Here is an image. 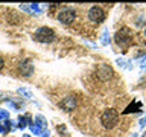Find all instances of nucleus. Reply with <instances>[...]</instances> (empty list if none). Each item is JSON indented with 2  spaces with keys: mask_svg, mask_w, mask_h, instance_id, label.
Returning <instances> with one entry per match:
<instances>
[{
  "mask_svg": "<svg viewBox=\"0 0 146 137\" xmlns=\"http://www.w3.org/2000/svg\"><path fill=\"white\" fill-rule=\"evenodd\" d=\"M114 41L117 43V46L120 49L126 50L129 46H132V32L128 27H122V29L117 31L116 37H114Z\"/></svg>",
  "mask_w": 146,
  "mask_h": 137,
  "instance_id": "obj_1",
  "label": "nucleus"
},
{
  "mask_svg": "<svg viewBox=\"0 0 146 137\" xmlns=\"http://www.w3.org/2000/svg\"><path fill=\"white\" fill-rule=\"evenodd\" d=\"M100 122H102L104 128H107V130L114 128L119 123V113H117V110H114V108L105 110L104 114L100 116Z\"/></svg>",
  "mask_w": 146,
  "mask_h": 137,
  "instance_id": "obj_2",
  "label": "nucleus"
},
{
  "mask_svg": "<svg viewBox=\"0 0 146 137\" xmlns=\"http://www.w3.org/2000/svg\"><path fill=\"white\" fill-rule=\"evenodd\" d=\"M34 40H36L41 44L52 43L55 40V31L50 29V27H38L34 34Z\"/></svg>",
  "mask_w": 146,
  "mask_h": 137,
  "instance_id": "obj_3",
  "label": "nucleus"
},
{
  "mask_svg": "<svg viewBox=\"0 0 146 137\" xmlns=\"http://www.w3.org/2000/svg\"><path fill=\"white\" fill-rule=\"evenodd\" d=\"M75 18H76V12H75V9L70 8V6L62 8L58 14V20L61 21L62 25H70Z\"/></svg>",
  "mask_w": 146,
  "mask_h": 137,
  "instance_id": "obj_4",
  "label": "nucleus"
},
{
  "mask_svg": "<svg viewBox=\"0 0 146 137\" xmlns=\"http://www.w3.org/2000/svg\"><path fill=\"white\" fill-rule=\"evenodd\" d=\"M88 18L93 23H102L105 20V11L100 6H98V5H94L88 11Z\"/></svg>",
  "mask_w": 146,
  "mask_h": 137,
  "instance_id": "obj_5",
  "label": "nucleus"
},
{
  "mask_svg": "<svg viewBox=\"0 0 146 137\" xmlns=\"http://www.w3.org/2000/svg\"><path fill=\"white\" fill-rule=\"evenodd\" d=\"M96 75L100 81H108L110 78L113 76V68L108 66V64H102V66L98 67V70H96Z\"/></svg>",
  "mask_w": 146,
  "mask_h": 137,
  "instance_id": "obj_6",
  "label": "nucleus"
},
{
  "mask_svg": "<svg viewBox=\"0 0 146 137\" xmlns=\"http://www.w3.org/2000/svg\"><path fill=\"white\" fill-rule=\"evenodd\" d=\"M59 107H61L62 110H66V111H72V110L76 107V98L75 96H67V98H64L61 100Z\"/></svg>",
  "mask_w": 146,
  "mask_h": 137,
  "instance_id": "obj_7",
  "label": "nucleus"
},
{
  "mask_svg": "<svg viewBox=\"0 0 146 137\" xmlns=\"http://www.w3.org/2000/svg\"><path fill=\"white\" fill-rule=\"evenodd\" d=\"M18 70H20V73L23 76H31L34 73V66L29 61H21L18 64Z\"/></svg>",
  "mask_w": 146,
  "mask_h": 137,
  "instance_id": "obj_8",
  "label": "nucleus"
},
{
  "mask_svg": "<svg viewBox=\"0 0 146 137\" xmlns=\"http://www.w3.org/2000/svg\"><path fill=\"white\" fill-rule=\"evenodd\" d=\"M21 8L27 12H34V14L41 12V8H38V5H21Z\"/></svg>",
  "mask_w": 146,
  "mask_h": 137,
  "instance_id": "obj_9",
  "label": "nucleus"
},
{
  "mask_svg": "<svg viewBox=\"0 0 146 137\" xmlns=\"http://www.w3.org/2000/svg\"><path fill=\"white\" fill-rule=\"evenodd\" d=\"M35 125H38L41 130L44 131L46 128H47V122H46V119H44L43 116H40V114H38V116H36V119H35Z\"/></svg>",
  "mask_w": 146,
  "mask_h": 137,
  "instance_id": "obj_10",
  "label": "nucleus"
},
{
  "mask_svg": "<svg viewBox=\"0 0 146 137\" xmlns=\"http://www.w3.org/2000/svg\"><path fill=\"white\" fill-rule=\"evenodd\" d=\"M100 41H102V44H108V43H110V34H108V29H104L102 35H100Z\"/></svg>",
  "mask_w": 146,
  "mask_h": 137,
  "instance_id": "obj_11",
  "label": "nucleus"
},
{
  "mask_svg": "<svg viewBox=\"0 0 146 137\" xmlns=\"http://www.w3.org/2000/svg\"><path fill=\"white\" fill-rule=\"evenodd\" d=\"M117 64H119L120 67L131 68V63H129V61H126V59H123V58H119V59H117Z\"/></svg>",
  "mask_w": 146,
  "mask_h": 137,
  "instance_id": "obj_12",
  "label": "nucleus"
},
{
  "mask_svg": "<svg viewBox=\"0 0 146 137\" xmlns=\"http://www.w3.org/2000/svg\"><path fill=\"white\" fill-rule=\"evenodd\" d=\"M131 111H140V104H135V105H131L129 108H126L125 111H123V114H128Z\"/></svg>",
  "mask_w": 146,
  "mask_h": 137,
  "instance_id": "obj_13",
  "label": "nucleus"
},
{
  "mask_svg": "<svg viewBox=\"0 0 146 137\" xmlns=\"http://www.w3.org/2000/svg\"><path fill=\"white\" fill-rule=\"evenodd\" d=\"M18 91H20L21 94H26L27 98H32V93H31V91L27 90V88H18Z\"/></svg>",
  "mask_w": 146,
  "mask_h": 137,
  "instance_id": "obj_14",
  "label": "nucleus"
},
{
  "mask_svg": "<svg viewBox=\"0 0 146 137\" xmlns=\"http://www.w3.org/2000/svg\"><path fill=\"white\" fill-rule=\"evenodd\" d=\"M145 125H146V116L140 120V126H145Z\"/></svg>",
  "mask_w": 146,
  "mask_h": 137,
  "instance_id": "obj_15",
  "label": "nucleus"
},
{
  "mask_svg": "<svg viewBox=\"0 0 146 137\" xmlns=\"http://www.w3.org/2000/svg\"><path fill=\"white\" fill-rule=\"evenodd\" d=\"M3 67H5V61H3V58L0 57V70H2Z\"/></svg>",
  "mask_w": 146,
  "mask_h": 137,
  "instance_id": "obj_16",
  "label": "nucleus"
},
{
  "mask_svg": "<svg viewBox=\"0 0 146 137\" xmlns=\"http://www.w3.org/2000/svg\"><path fill=\"white\" fill-rule=\"evenodd\" d=\"M140 67H141V68H146V59H145V61H141V63H140Z\"/></svg>",
  "mask_w": 146,
  "mask_h": 137,
  "instance_id": "obj_17",
  "label": "nucleus"
},
{
  "mask_svg": "<svg viewBox=\"0 0 146 137\" xmlns=\"http://www.w3.org/2000/svg\"><path fill=\"white\" fill-rule=\"evenodd\" d=\"M40 137H49V134H47V132H46V131H44V132H43V134H41Z\"/></svg>",
  "mask_w": 146,
  "mask_h": 137,
  "instance_id": "obj_18",
  "label": "nucleus"
},
{
  "mask_svg": "<svg viewBox=\"0 0 146 137\" xmlns=\"http://www.w3.org/2000/svg\"><path fill=\"white\" fill-rule=\"evenodd\" d=\"M141 137H146V132H145V134H143V136H141Z\"/></svg>",
  "mask_w": 146,
  "mask_h": 137,
  "instance_id": "obj_19",
  "label": "nucleus"
},
{
  "mask_svg": "<svg viewBox=\"0 0 146 137\" xmlns=\"http://www.w3.org/2000/svg\"><path fill=\"white\" fill-rule=\"evenodd\" d=\"M145 37H146V29H145Z\"/></svg>",
  "mask_w": 146,
  "mask_h": 137,
  "instance_id": "obj_20",
  "label": "nucleus"
},
{
  "mask_svg": "<svg viewBox=\"0 0 146 137\" xmlns=\"http://www.w3.org/2000/svg\"><path fill=\"white\" fill-rule=\"evenodd\" d=\"M25 137H31V136H25Z\"/></svg>",
  "mask_w": 146,
  "mask_h": 137,
  "instance_id": "obj_21",
  "label": "nucleus"
}]
</instances>
